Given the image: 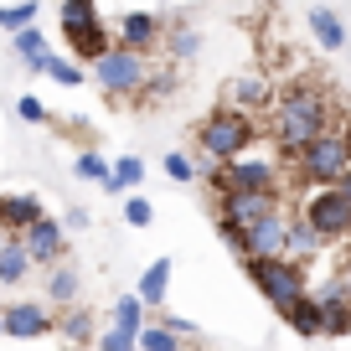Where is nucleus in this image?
Returning a JSON list of instances; mask_svg holds the SVG:
<instances>
[{
  "label": "nucleus",
  "instance_id": "f257e3e1",
  "mask_svg": "<svg viewBox=\"0 0 351 351\" xmlns=\"http://www.w3.org/2000/svg\"><path fill=\"white\" fill-rule=\"evenodd\" d=\"M330 114H336V104H330L326 83H315V77H289L285 88H274L269 134H274L279 155L295 160V150H305L310 140H320L330 130Z\"/></svg>",
  "mask_w": 351,
  "mask_h": 351
},
{
  "label": "nucleus",
  "instance_id": "f03ea898",
  "mask_svg": "<svg viewBox=\"0 0 351 351\" xmlns=\"http://www.w3.org/2000/svg\"><path fill=\"white\" fill-rule=\"evenodd\" d=\"M253 140H258L253 114L232 109V104H217V109L197 124V150H202V160H212V165H228V160H238V155H248Z\"/></svg>",
  "mask_w": 351,
  "mask_h": 351
},
{
  "label": "nucleus",
  "instance_id": "7ed1b4c3",
  "mask_svg": "<svg viewBox=\"0 0 351 351\" xmlns=\"http://www.w3.org/2000/svg\"><path fill=\"white\" fill-rule=\"evenodd\" d=\"M150 67H155L150 52H134V47L114 42L109 52H99L93 62H88V77L104 88V99L134 104V99L145 93V83H150Z\"/></svg>",
  "mask_w": 351,
  "mask_h": 351
},
{
  "label": "nucleus",
  "instance_id": "20e7f679",
  "mask_svg": "<svg viewBox=\"0 0 351 351\" xmlns=\"http://www.w3.org/2000/svg\"><path fill=\"white\" fill-rule=\"evenodd\" d=\"M57 26H62V42L73 47L77 62H93L99 52H109V47H114L109 21L99 16V0H62Z\"/></svg>",
  "mask_w": 351,
  "mask_h": 351
},
{
  "label": "nucleus",
  "instance_id": "39448f33",
  "mask_svg": "<svg viewBox=\"0 0 351 351\" xmlns=\"http://www.w3.org/2000/svg\"><path fill=\"white\" fill-rule=\"evenodd\" d=\"M243 274L258 285V295L269 300L274 310H285V305H295L300 295H310V274H305V263H295V258H243Z\"/></svg>",
  "mask_w": 351,
  "mask_h": 351
},
{
  "label": "nucleus",
  "instance_id": "423d86ee",
  "mask_svg": "<svg viewBox=\"0 0 351 351\" xmlns=\"http://www.w3.org/2000/svg\"><path fill=\"white\" fill-rule=\"evenodd\" d=\"M346 171H351V155H346V145H341L336 130H326L320 140H310L305 150H295V176L305 186H336Z\"/></svg>",
  "mask_w": 351,
  "mask_h": 351
},
{
  "label": "nucleus",
  "instance_id": "0eeeda50",
  "mask_svg": "<svg viewBox=\"0 0 351 351\" xmlns=\"http://www.w3.org/2000/svg\"><path fill=\"white\" fill-rule=\"evenodd\" d=\"M300 212H305V222L326 238V248L351 238V202L341 197L336 186H310L305 202H300Z\"/></svg>",
  "mask_w": 351,
  "mask_h": 351
},
{
  "label": "nucleus",
  "instance_id": "6e6552de",
  "mask_svg": "<svg viewBox=\"0 0 351 351\" xmlns=\"http://www.w3.org/2000/svg\"><path fill=\"white\" fill-rule=\"evenodd\" d=\"M279 207H289L285 191H222V197H212V212L222 222H232V228H248V222L269 217Z\"/></svg>",
  "mask_w": 351,
  "mask_h": 351
},
{
  "label": "nucleus",
  "instance_id": "1a4fd4ad",
  "mask_svg": "<svg viewBox=\"0 0 351 351\" xmlns=\"http://www.w3.org/2000/svg\"><path fill=\"white\" fill-rule=\"evenodd\" d=\"M21 243H26V253H32V263H42V269H52V263L67 258V228H62V222H52L47 212L21 232Z\"/></svg>",
  "mask_w": 351,
  "mask_h": 351
},
{
  "label": "nucleus",
  "instance_id": "9d476101",
  "mask_svg": "<svg viewBox=\"0 0 351 351\" xmlns=\"http://www.w3.org/2000/svg\"><path fill=\"white\" fill-rule=\"evenodd\" d=\"M160 36H165V21L155 11H130V16H119L114 21V42H124V47H134V52H160Z\"/></svg>",
  "mask_w": 351,
  "mask_h": 351
},
{
  "label": "nucleus",
  "instance_id": "9b49d317",
  "mask_svg": "<svg viewBox=\"0 0 351 351\" xmlns=\"http://www.w3.org/2000/svg\"><path fill=\"white\" fill-rule=\"evenodd\" d=\"M222 104H232V109H243V114H263L274 104V83L263 73H238V77L222 83Z\"/></svg>",
  "mask_w": 351,
  "mask_h": 351
},
{
  "label": "nucleus",
  "instance_id": "f8f14e48",
  "mask_svg": "<svg viewBox=\"0 0 351 351\" xmlns=\"http://www.w3.org/2000/svg\"><path fill=\"white\" fill-rule=\"evenodd\" d=\"M320 253H326V238H320V232L305 222V212H289L285 258H295V263H305V269H310V258H320Z\"/></svg>",
  "mask_w": 351,
  "mask_h": 351
},
{
  "label": "nucleus",
  "instance_id": "ddd939ff",
  "mask_svg": "<svg viewBox=\"0 0 351 351\" xmlns=\"http://www.w3.org/2000/svg\"><path fill=\"white\" fill-rule=\"evenodd\" d=\"M47 330H57V315H47V310L32 305V300H21V305L5 310V336L32 341V336H47Z\"/></svg>",
  "mask_w": 351,
  "mask_h": 351
},
{
  "label": "nucleus",
  "instance_id": "4468645a",
  "mask_svg": "<svg viewBox=\"0 0 351 351\" xmlns=\"http://www.w3.org/2000/svg\"><path fill=\"white\" fill-rule=\"evenodd\" d=\"M42 217V197L36 191H0V228L5 232H26Z\"/></svg>",
  "mask_w": 351,
  "mask_h": 351
},
{
  "label": "nucleus",
  "instance_id": "2eb2a0df",
  "mask_svg": "<svg viewBox=\"0 0 351 351\" xmlns=\"http://www.w3.org/2000/svg\"><path fill=\"white\" fill-rule=\"evenodd\" d=\"M11 42H16V57L26 62V73L42 77V62H47V52H52V47H47V32L32 21V26H21V32H11Z\"/></svg>",
  "mask_w": 351,
  "mask_h": 351
},
{
  "label": "nucleus",
  "instance_id": "dca6fc26",
  "mask_svg": "<svg viewBox=\"0 0 351 351\" xmlns=\"http://www.w3.org/2000/svg\"><path fill=\"white\" fill-rule=\"evenodd\" d=\"M160 47H165V57L181 67V62H191V57L202 52V32H197V26H186V21H171V26H165V36H160Z\"/></svg>",
  "mask_w": 351,
  "mask_h": 351
},
{
  "label": "nucleus",
  "instance_id": "f3484780",
  "mask_svg": "<svg viewBox=\"0 0 351 351\" xmlns=\"http://www.w3.org/2000/svg\"><path fill=\"white\" fill-rule=\"evenodd\" d=\"M32 274V253H26L21 232H5V248H0V285H21Z\"/></svg>",
  "mask_w": 351,
  "mask_h": 351
},
{
  "label": "nucleus",
  "instance_id": "a211bd4d",
  "mask_svg": "<svg viewBox=\"0 0 351 351\" xmlns=\"http://www.w3.org/2000/svg\"><path fill=\"white\" fill-rule=\"evenodd\" d=\"M310 36L320 42V52H346V26H341V16L326 11V5L310 11Z\"/></svg>",
  "mask_w": 351,
  "mask_h": 351
},
{
  "label": "nucleus",
  "instance_id": "6ab92c4d",
  "mask_svg": "<svg viewBox=\"0 0 351 351\" xmlns=\"http://www.w3.org/2000/svg\"><path fill=\"white\" fill-rule=\"evenodd\" d=\"M145 181V160L140 155H119V160L109 165V176H104V191L109 197H124V191H134Z\"/></svg>",
  "mask_w": 351,
  "mask_h": 351
},
{
  "label": "nucleus",
  "instance_id": "aec40b11",
  "mask_svg": "<svg viewBox=\"0 0 351 351\" xmlns=\"http://www.w3.org/2000/svg\"><path fill=\"white\" fill-rule=\"evenodd\" d=\"M165 289H171V258H155L150 269L140 274V289H134V295L145 300V310H160L165 305Z\"/></svg>",
  "mask_w": 351,
  "mask_h": 351
},
{
  "label": "nucleus",
  "instance_id": "412c9836",
  "mask_svg": "<svg viewBox=\"0 0 351 351\" xmlns=\"http://www.w3.org/2000/svg\"><path fill=\"white\" fill-rule=\"evenodd\" d=\"M77 285H83V274H77V263H52V274H47V300L52 305H73L77 300Z\"/></svg>",
  "mask_w": 351,
  "mask_h": 351
},
{
  "label": "nucleus",
  "instance_id": "4be33fe9",
  "mask_svg": "<svg viewBox=\"0 0 351 351\" xmlns=\"http://www.w3.org/2000/svg\"><path fill=\"white\" fill-rule=\"evenodd\" d=\"M279 315H285V326L295 330V336H320V305H315V295H300L295 305H285Z\"/></svg>",
  "mask_w": 351,
  "mask_h": 351
},
{
  "label": "nucleus",
  "instance_id": "5701e85b",
  "mask_svg": "<svg viewBox=\"0 0 351 351\" xmlns=\"http://www.w3.org/2000/svg\"><path fill=\"white\" fill-rule=\"evenodd\" d=\"M315 305H320V336H351V300L346 295L315 300Z\"/></svg>",
  "mask_w": 351,
  "mask_h": 351
},
{
  "label": "nucleus",
  "instance_id": "b1692460",
  "mask_svg": "<svg viewBox=\"0 0 351 351\" xmlns=\"http://www.w3.org/2000/svg\"><path fill=\"white\" fill-rule=\"evenodd\" d=\"M57 330H62L73 346L93 341V310H83V305H62V315H57Z\"/></svg>",
  "mask_w": 351,
  "mask_h": 351
},
{
  "label": "nucleus",
  "instance_id": "393cba45",
  "mask_svg": "<svg viewBox=\"0 0 351 351\" xmlns=\"http://www.w3.org/2000/svg\"><path fill=\"white\" fill-rule=\"evenodd\" d=\"M42 73L52 77V83H62V88H83V83H88V67H77L73 57H57V52H47Z\"/></svg>",
  "mask_w": 351,
  "mask_h": 351
},
{
  "label": "nucleus",
  "instance_id": "a878e982",
  "mask_svg": "<svg viewBox=\"0 0 351 351\" xmlns=\"http://www.w3.org/2000/svg\"><path fill=\"white\" fill-rule=\"evenodd\" d=\"M134 346L140 351H181V336H176L171 326H160V320H145L140 336H134Z\"/></svg>",
  "mask_w": 351,
  "mask_h": 351
},
{
  "label": "nucleus",
  "instance_id": "bb28decb",
  "mask_svg": "<svg viewBox=\"0 0 351 351\" xmlns=\"http://www.w3.org/2000/svg\"><path fill=\"white\" fill-rule=\"evenodd\" d=\"M145 320H150V315H145V300H140V295H119V300H114V326H119V330L140 336Z\"/></svg>",
  "mask_w": 351,
  "mask_h": 351
},
{
  "label": "nucleus",
  "instance_id": "cd10ccee",
  "mask_svg": "<svg viewBox=\"0 0 351 351\" xmlns=\"http://www.w3.org/2000/svg\"><path fill=\"white\" fill-rule=\"evenodd\" d=\"M73 176H77V181H99V186H104V176H109V160H104L99 150H83V155L73 160Z\"/></svg>",
  "mask_w": 351,
  "mask_h": 351
},
{
  "label": "nucleus",
  "instance_id": "c85d7f7f",
  "mask_svg": "<svg viewBox=\"0 0 351 351\" xmlns=\"http://www.w3.org/2000/svg\"><path fill=\"white\" fill-rule=\"evenodd\" d=\"M36 21V0H16V5H0V26L5 32H21V26Z\"/></svg>",
  "mask_w": 351,
  "mask_h": 351
},
{
  "label": "nucleus",
  "instance_id": "c756f323",
  "mask_svg": "<svg viewBox=\"0 0 351 351\" xmlns=\"http://www.w3.org/2000/svg\"><path fill=\"white\" fill-rule=\"evenodd\" d=\"M165 176L181 181V186H191V181H197V160H191L186 150H171V155H165Z\"/></svg>",
  "mask_w": 351,
  "mask_h": 351
},
{
  "label": "nucleus",
  "instance_id": "7c9ffc66",
  "mask_svg": "<svg viewBox=\"0 0 351 351\" xmlns=\"http://www.w3.org/2000/svg\"><path fill=\"white\" fill-rule=\"evenodd\" d=\"M16 119H26V124H52V109H47L36 93H21V99H16Z\"/></svg>",
  "mask_w": 351,
  "mask_h": 351
},
{
  "label": "nucleus",
  "instance_id": "2f4dec72",
  "mask_svg": "<svg viewBox=\"0 0 351 351\" xmlns=\"http://www.w3.org/2000/svg\"><path fill=\"white\" fill-rule=\"evenodd\" d=\"M124 222H130V228H150L155 222V207L145 197H124Z\"/></svg>",
  "mask_w": 351,
  "mask_h": 351
},
{
  "label": "nucleus",
  "instance_id": "473e14b6",
  "mask_svg": "<svg viewBox=\"0 0 351 351\" xmlns=\"http://www.w3.org/2000/svg\"><path fill=\"white\" fill-rule=\"evenodd\" d=\"M99 351H140V346H134V336H130V330H119V326H114V330H104V336H99Z\"/></svg>",
  "mask_w": 351,
  "mask_h": 351
},
{
  "label": "nucleus",
  "instance_id": "72a5a7b5",
  "mask_svg": "<svg viewBox=\"0 0 351 351\" xmlns=\"http://www.w3.org/2000/svg\"><path fill=\"white\" fill-rule=\"evenodd\" d=\"M155 320H160V326H171V330H176L181 341H186V336H197V326H191L186 315H160V310H155Z\"/></svg>",
  "mask_w": 351,
  "mask_h": 351
},
{
  "label": "nucleus",
  "instance_id": "f704fd0d",
  "mask_svg": "<svg viewBox=\"0 0 351 351\" xmlns=\"http://www.w3.org/2000/svg\"><path fill=\"white\" fill-rule=\"evenodd\" d=\"M88 222H93V217H88V207H67L62 228H88Z\"/></svg>",
  "mask_w": 351,
  "mask_h": 351
},
{
  "label": "nucleus",
  "instance_id": "c9c22d12",
  "mask_svg": "<svg viewBox=\"0 0 351 351\" xmlns=\"http://www.w3.org/2000/svg\"><path fill=\"white\" fill-rule=\"evenodd\" d=\"M336 134H341V145H346V155H351V114L341 119V130H336Z\"/></svg>",
  "mask_w": 351,
  "mask_h": 351
},
{
  "label": "nucleus",
  "instance_id": "e433bc0d",
  "mask_svg": "<svg viewBox=\"0 0 351 351\" xmlns=\"http://www.w3.org/2000/svg\"><path fill=\"white\" fill-rule=\"evenodd\" d=\"M336 191H341V197L351 202V171H346V176H341V181H336Z\"/></svg>",
  "mask_w": 351,
  "mask_h": 351
},
{
  "label": "nucleus",
  "instance_id": "4c0bfd02",
  "mask_svg": "<svg viewBox=\"0 0 351 351\" xmlns=\"http://www.w3.org/2000/svg\"><path fill=\"white\" fill-rule=\"evenodd\" d=\"M341 279H346V300H351V263H346V269H341Z\"/></svg>",
  "mask_w": 351,
  "mask_h": 351
},
{
  "label": "nucleus",
  "instance_id": "58836bf2",
  "mask_svg": "<svg viewBox=\"0 0 351 351\" xmlns=\"http://www.w3.org/2000/svg\"><path fill=\"white\" fill-rule=\"evenodd\" d=\"M0 336H5V310H0Z\"/></svg>",
  "mask_w": 351,
  "mask_h": 351
},
{
  "label": "nucleus",
  "instance_id": "ea45409f",
  "mask_svg": "<svg viewBox=\"0 0 351 351\" xmlns=\"http://www.w3.org/2000/svg\"><path fill=\"white\" fill-rule=\"evenodd\" d=\"M0 248H5V228H0Z\"/></svg>",
  "mask_w": 351,
  "mask_h": 351
},
{
  "label": "nucleus",
  "instance_id": "a19ab883",
  "mask_svg": "<svg viewBox=\"0 0 351 351\" xmlns=\"http://www.w3.org/2000/svg\"><path fill=\"white\" fill-rule=\"evenodd\" d=\"M62 351H77V346H62Z\"/></svg>",
  "mask_w": 351,
  "mask_h": 351
}]
</instances>
